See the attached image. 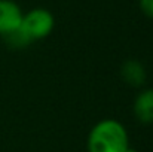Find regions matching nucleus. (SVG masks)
<instances>
[{"label": "nucleus", "instance_id": "f257e3e1", "mask_svg": "<svg viewBox=\"0 0 153 152\" xmlns=\"http://www.w3.org/2000/svg\"><path fill=\"white\" fill-rule=\"evenodd\" d=\"M129 137L125 127L114 119H102L88 136V152H126Z\"/></svg>", "mask_w": 153, "mask_h": 152}, {"label": "nucleus", "instance_id": "f03ea898", "mask_svg": "<svg viewBox=\"0 0 153 152\" xmlns=\"http://www.w3.org/2000/svg\"><path fill=\"white\" fill-rule=\"evenodd\" d=\"M53 16L46 9H33L27 15H22L21 28L34 42L37 39L46 37L53 28Z\"/></svg>", "mask_w": 153, "mask_h": 152}, {"label": "nucleus", "instance_id": "7ed1b4c3", "mask_svg": "<svg viewBox=\"0 0 153 152\" xmlns=\"http://www.w3.org/2000/svg\"><path fill=\"white\" fill-rule=\"evenodd\" d=\"M22 12L19 6L12 0H0V34L4 36L9 31L21 25Z\"/></svg>", "mask_w": 153, "mask_h": 152}, {"label": "nucleus", "instance_id": "20e7f679", "mask_svg": "<svg viewBox=\"0 0 153 152\" xmlns=\"http://www.w3.org/2000/svg\"><path fill=\"white\" fill-rule=\"evenodd\" d=\"M120 76L128 85L135 87V88L143 87L146 84V79H147V73H146L144 66L137 60L125 61L120 67Z\"/></svg>", "mask_w": 153, "mask_h": 152}, {"label": "nucleus", "instance_id": "39448f33", "mask_svg": "<svg viewBox=\"0 0 153 152\" xmlns=\"http://www.w3.org/2000/svg\"><path fill=\"white\" fill-rule=\"evenodd\" d=\"M134 115L143 124H153V88L141 91L134 101Z\"/></svg>", "mask_w": 153, "mask_h": 152}, {"label": "nucleus", "instance_id": "423d86ee", "mask_svg": "<svg viewBox=\"0 0 153 152\" xmlns=\"http://www.w3.org/2000/svg\"><path fill=\"white\" fill-rule=\"evenodd\" d=\"M3 37H4L6 43H7L9 46H12V48H25V46H28V45L33 42V40L28 37V34L21 28V25L16 27L15 30L9 31V33L4 34Z\"/></svg>", "mask_w": 153, "mask_h": 152}, {"label": "nucleus", "instance_id": "0eeeda50", "mask_svg": "<svg viewBox=\"0 0 153 152\" xmlns=\"http://www.w3.org/2000/svg\"><path fill=\"white\" fill-rule=\"evenodd\" d=\"M140 6L147 16L153 18V0H140Z\"/></svg>", "mask_w": 153, "mask_h": 152}, {"label": "nucleus", "instance_id": "6e6552de", "mask_svg": "<svg viewBox=\"0 0 153 152\" xmlns=\"http://www.w3.org/2000/svg\"><path fill=\"white\" fill-rule=\"evenodd\" d=\"M126 152H137V151H135V149H132V148H129V149H128Z\"/></svg>", "mask_w": 153, "mask_h": 152}]
</instances>
